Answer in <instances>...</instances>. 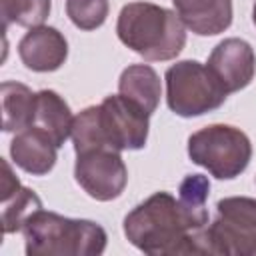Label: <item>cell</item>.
<instances>
[{"mask_svg": "<svg viewBox=\"0 0 256 256\" xmlns=\"http://www.w3.org/2000/svg\"><path fill=\"white\" fill-rule=\"evenodd\" d=\"M208 210L184 206L170 192H156L124 218V236L150 256L210 254Z\"/></svg>", "mask_w": 256, "mask_h": 256, "instance_id": "obj_1", "label": "cell"}, {"mask_svg": "<svg viewBox=\"0 0 256 256\" xmlns=\"http://www.w3.org/2000/svg\"><path fill=\"white\" fill-rule=\"evenodd\" d=\"M120 42L148 62L176 58L186 44V26L180 16L152 2L122 6L116 22Z\"/></svg>", "mask_w": 256, "mask_h": 256, "instance_id": "obj_2", "label": "cell"}, {"mask_svg": "<svg viewBox=\"0 0 256 256\" xmlns=\"http://www.w3.org/2000/svg\"><path fill=\"white\" fill-rule=\"evenodd\" d=\"M22 232L28 256H98L108 242L100 224L42 208L28 216Z\"/></svg>", "mask_w": 256, "mask_h": 256, "instance_id": "obj_3", "label": "cell"}, {"mask_svg": "<svg viewBox=\"0 0 256 256\" xmlns=\"http://www.w3.org/2000/svg\"><path fill=\"white\" fill-rule=\"evenodd\" d=\"M188 156L218 180L240 176L252 158L250 138L236 126L210 124L188 138Z\"/></svg>", "mask_w": 256, "mask_h": 256, "instance_id": "obj_4", "label": "cell"}, {"mask_svg": "<svg viewBox=\"0 0 256 256\" xmlns=\"http://www.w3.org/2000/svg\"><path fill=\"white\" fill-rule=\"evenodd\" d=\"M164 80L168 108L182 118L218 110L228 96L210 68L198 60H180L172 64L166 70Z\"/></svg>", "mask_w": 256, "mask_h": 256, "instance_id": "obj_5", "label": "cell"}, {"mask_svg": "<svg viewBox=\"0 0 256 256\" xmlns=\"http://www.w3.org/2000/svg\"><path fill=\"white\" fill-rule=\"evenodd\" d=\"M210 254L256 256V198L228 196L216 202L208 224Z\"/></svg>", "mask_w": 256, "mask_h": 256, "instance_id": "obj_6", "label": "cell"}, {"mask_svg": "<svg viewBox=\"0 0 256 256\" xmlns=\"http://www.w3.org/2000/svg\"><path fill=\"white\" fill-rule=\"evenodd\" d=\"M98 126L108 148L140 150L146 146L150 114L122 94H112L96 106Z\"/></svg>", "mask_w": 256, "mask_h": 256, "instance_id": "obj_7", "label": "cell"}, {"mask_svg": "<svg viewBox=\"0 0 256 256\" xmlns=\"http://www.w3.org/2000/svg\"><path fill=\"white\" fill-rule=\"evenodd\" d=\"M74 178L90 198L110 202L124 192L128 168L118 150L92 148L76 154Z\"/></svg>", "mask_w": 256, "mask_h": 256, "instance_id": "obj_8", "label": "cell"}, {"mask_svg": "<svg viewBox=\"0 0 256 256\" xmlns=\"http://www.w3.org/2000/svg\"><path fill=\"white\" fill-rule=\"evenodd\" d=\"M206 66L222 84L226 94L246 88L256 74V54L242 38H226L214 46Z\"/></svg>", "mask_w": 256, "mask_h": 256, "instance_id": "obj_9", "label": "cell"}, {"mask_svg": "<svg viewBox=\"0 0 256 256\" xmlns=\"http://www.w3.org/2000/svg\"><path fill=\"white\" fill-rule=\"evenodd\" d=\"M18 56L32 72H54L68 58V42L54 26H34L18 42Z\"/></svg>", "mask_w": 256, "mask_h": 256, "instance_id": "obj_10", "label": "cell"}, {"mask_svg": "<svg viewBox=\"0 0 256 256\" xmlns=\"http://www.w3.org/2000/svg\"><path fill=\"white\" fill-rule=\"evenodd\" d=\"M74 116L66 100L54 90H40L34 98V110L28 128L42 132L56 148H60L72 134Z\"/></svg>", "mask_w": 256, "mask_h": 256, "instance_id": "obj_11", "label": "cell"}, {"mask_svg": "<svg viewBox=\"0 0 256 256\" xmlns=\"http://www.w3.org/2000/svg\"><path fill=\"white\" fill-rule=\"evenodd\" d=\"M176 14L198 36H216L232 24V0H172Z\"/></svg>", "mask_w": 256, "mask_h": 256, "instance_id": "obj_12", "label": "cell"}, {"mask_svg": "<svg viewBox=\"0 0 256 256\" xmlns=\"http://www.w3.org/2000/svg\"><path fill=\"white\" fill-rule=\"evenodd\" d=\"M2 230L4 234H14L22 230L30 214L42 208V202L34 190L20 184L6 160H2Z\"/></svg>", "mask_w": 256, "mask_h": 256, "instance_id": "obj_13", "label": "cell"}, {"mask_svg": "<svg viewBox=\"0 0 256 256\" xmlns=\"http://www.w3.org/2000/svg\"><path fill=\"white\" fill-rule=\"evenodd\" d=\"M56 152L58 148L42 132L34 128H24L16 132V136L10 142L12 162L32 176L48 174L56 164Z\"/></svg>", "mask_w": 256, "mask_h": 256, "instance_id": "obj_14", "label": "cell"}, {"mask_svg": "<svg viewBox=\"0 0 256 256\" xmlns=\"http://www.w3.org/2000/svg\"><path fill=\"white\" fill-rule=\"evenodd\" d=\"M118 92L138 104L144 112L152 116L160 104L162 86L156 70L148 64H132L122 70L118 80Z\"/></svg>", "mask_w": 256, "mask_h": 256, "instance_id": "obj_15", "label": "cell"}, {"mask_svg": "<svg viewBox=\"0 0 256 256\" xmlns=\"http://www.w3.org/2000/svg\"><path fill=\"white\" fill-rule=\"evenodd\" d=\"M36 94L20 82H2V130L20 132L28 128Z\"/></svg>", "mask_w": 256, "mask_h": 256, "instance_id": "obj_16", "label": "cell"}, {"mask_svg": "<svg viewBox=\"0 0 256 256\" xmlns=\"http://www.w3.org/2000/svg\"><path fill=\"white\" fill-rule=\"evenodd\" d=\"M4 30L10 24L34 28L50 14V0H0Z\"/></svg>", "mask_w": 256, "mask_h": 256, "instance_id": "obj_17", "label": "cell"}, {"mask_svg": "<svg viewBox=\"0 0 256 256\" xmlns=\"http://www.w3.org/2000/svg\"><path fill=\"white\" fill-rule=\"evenodd\" d=\"M108 8V0H66V14L70 22L84 32L100 28L106 22Z\"/></svg>", "mask_w": 256, "mask_h": 256, "instance_id": "obj_18", "label": "cell"}, {"mask_svg": "<svg viewBox=\"0 0 256 256\" xmlns=\"http://www.w3.org/2000/svg\"><path fill=\"white\" fill-rule=\"evenodd\" d=\"M208 194H210V182L202 174H188L178 188V200L184 206L196 208V210L206 208Z\"/></svg>", "mask_w": 256, "mask_h": 256, "instance_id": "obj_19", "label": "cell"}, {"mask_svg": "<svg viewBox=\"0 0 256 256\" xmlns=\"http://www.w3.org/2000/svg\"><path fill=\"white\" fill-rule=\"evenodd\" d=\"M252 22H254V26H256V2H254V8H252Z\"/></svg>", "mask_w": 256, "mask_h": 256, "instance_id": "obj_20", "label": "cell"}]
</instances>
